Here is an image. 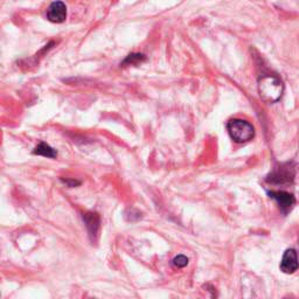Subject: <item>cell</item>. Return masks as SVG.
<instances>
[{
    "label": "cell",
    "instance_id": "obj_1",
    "mask_svg": "<svg viewBox=\"0 0 299 299\" xmlns=\"http://www.w3.org/2000/svg\"><path fill=\"white\" fill-rule=\"evenodd\" d=\"M283 87L282 81L272 75L263 76L259 82V93L261 98L266 103H275L282 97Z\"/></svg>",
    "mask_w": 299,
    "mask_h": 299
},
{
    "label": "cell",
    "instance_id": "obj_2",
    "mask_svg": "<svg viewBox=\"0 0 299 299\" xmlns=\"http://www.w3.org/2000/svg\"><path fill=\"white\" fill-rule=\"evenodd\" d=\"M229 135L236 143H247L255 137V129L243 119H230L227 124Z\"/></svg>",
    "mask_w": 299,
    "mask_h": 299
},
{
    "label": "cell",
    "instance_id": "obj_3",
    "mask_svg": "<svg viewBox=\"0 0 299 299\" xmlns=\"http://www.w3.org/2000/svg\"><path fill=\"white\" fill-rule=\"evenodd\" d=\"M296 168L292 164L286 163L276 167L266 178V183L272 185H289L295 179Z\"/></svg>",
    "mask_w": 299,
    "mask_h": 299
},
{
    "label": "cell",
    "instance_id": "obj_4",
    "mask_svg": "<svg viewBox=\"0 0 299 299\" xmlns=\"http://www.w3.org/2000/svg\"><path fill=\"white\" fill-rule=\"evenodd\" d=\"M268 194L270 198L278 203L279 208L284 214H288L296 203L295 196L290 193L284 192V190H271V192H268Z\"/></svg>",
    "mask_w": 299,
    "mask_h": 299
},
{
    "label": "cell",
    "instance_id": "obj_5",
    "mask_svg": "<svg viewBox=\"0 0 299 299\" xmlns=\"http://www.w3.org/2000/svg\"><path fill=\"white\" fill-rule=\"evenodd\" d=\"M67 18V7L62 1H54L47 8V19L54 24H61Z\"/></svg>",
    "mask_w": 299,
    "mask_h": 299
},
{
    "label": "cell",
    "instance_id": "obj_6",
    "mask_svg": "<svg viewBox=\"0 0 299 299\" xmlns=\"http://www.w3.org/2000/svg\"><path fill=\"white\" fill-rule=\"evenodd\" d=\"M83 221L87 227L88 234L91 241H96L98 236V230H100V215L95 212H88L83 214Z\"/></svg>",
    "mask_w": 299,
    "mask_h": 299
},
{
    "label": "cell",
    "instance_id": "obj_7",
    "mask_svg": "<svg viewBox=\"0 0 299 299\" xmlns=\"http://www.w3.org/2000/svg\"><path fill=\"white\" fill-rule=\"evenodd\" d=\"M299 268L297 253L294 249H288L283 255L281 270L284 273H294Z\"/></svg>",
    "mask_w": 299,
    "mask_h": 299
},
{
    "label": "cell",
    "instance_id": "obj_8",
    "mask_svg": "<svg viewBox=\"0 0 299 299\" xmlns=\"http://www.w3.org/2000/svg\"><path fill=\"white\" fill-rule=\"evenodd\" d=\"M33 154L42 155V157H47V158H56L57 152L52 148V146L46 144V143H40V144L34 149Z\"/></svg>",
    "mask_w": 299,
    "mask_h": 299
},
{
    "label": "cell",
    "instance_id": "obj_9",
    "mask_svg": "<svg viewBox=\"0 0 299 299\" xmlns=\"http://www.w3.org/2000/svg\"><path fill=\"white\" fill-rule=\"evenodd\" d=\"M145 61V56L143 54H131L125 59L124 65H138L139 62Z\"/></svg>",
    "mask_w": 299,
    "mask_h": 299
},
{
    "label": "cell",
    "instance_id": "obj_10",
    "mask_svg": "<svg viewBox=\"0 0 299 299\" xmlns=\"http://www.w3.org/2000/svg\"><path fill=\"white\" fill-rule=\"evenodd\" d=\"M173 264L177 266V268H185L187 264H188V259L184 255H179L174 257Z\"/></svg>",
    "mask_w": 299,
    "mask_h": 299
},
{
    "label": "cell",
    "instance_id": "obj_11",
    "mask_svg": "<svg viewBox=\"0 0 299 299\" xmlns=\"http://www.w3.org/2000/svg\"><path fill=\"white\" fill-rule=\"evenodd\" d=\"M61 180L68 187H76V186L81 185V183H79V181H77V180H69V179H66V180L65 179H61Z\"/></svg>",
    "mask_w": 299,
    "mask_h": 299
}]
</instances>
